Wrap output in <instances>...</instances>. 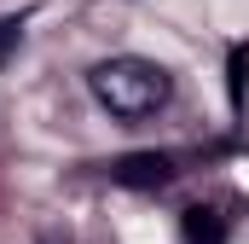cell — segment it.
<instances>
[{"instance_id": "cell-1", "label": "cell", "mask_w": 249, "mask_h": 244, "mask_svg": "<svg viewBox=\"0 0 249 244\" xmlns=\"http://www.w3.org/2000/svg\"><path fill=\"white\" fill-rule=\"evenodd\" d=\"M87 87H93V99H99L110 117H122V122L157 117V111L174 99V76L157 59H133V53L93 64V70H87Z\"/></svg>"}, {"instance_id": "cell-2", "label": "cell", "mask_w": 249, "mask_h": 244, "mask_svg": "<svg viewBox=\"0 0 249 244\" xmlns=\"http://www.w3.org/2000/svg\"><path fill=\"white\" fill-rule=\"evenodd\" d=\"M174 175L180 169H174L168 151H127V157L110 163V181L116 186H139V192H157V186H168Z\"/></svg>"}, {"instance_id": "cell-3", "label": "cell", "mask_w": 249, "mask_h": 244, "mask_svg": "<svg viewBox=\"0 0 249 244\" xmlns=\"http://www.w3.org/2000/svg\"><path fill=\"white\" fill-rule=\"evenodd\" d=\"M180 221H186V244H226V215L209 203H191Z\"/></svg>"}, {"instance_id": "cell-4", "label": "cell", "mask_w": 249, "mask_h": 244, "mask_svg": "<svg viewBox=\"0 0 249 244\" xmlns=\"http://www.w3.org/2000/svg\"><path fill=\"white\" fill-rule=\"evenodd\" d=\"M244 87H249V47L226 53V93H232V111L244 117Z\"/></svg>"}, {"instance_id": "cell-5", "label": "cell", "mask_w": 249, "mask_h": 244, "mask_svg": "<svg viewBox=\"0 0 249 244\" xmlns=\"http://www.w3.org/2000/svg\"><path fill=\"white\" fill-rule=\"evenodd\" d=\"M18 47V18H0V59Z\"/></svg>"}]
</instances>
